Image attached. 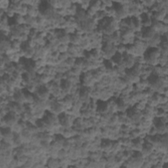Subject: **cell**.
<instances>
[{
    "label": "cell",
    "mask_w": 168,
    "mask_h": 168,
    "mask_svg": "<svg viewBox=\"0 0 168 168\" xmlns=\"http://www.w3.org/2000/svg\"><path fill=\"white\" fill-rule=\"evenodd\" d=\"M143 147H144L143 148V151L145 154H150V153H151L150 152L152 151V145H150V144H147L144 145Z\"/></svg>",
    "instance_id": "cell-3"
},
{
    "label": "cell",
    "mask_w": 168,
    "mask_h": 168,
    "mask_svg": "<svg viewBox=\"0 0 168 168\" xmlns=\"http://www.w3.org/2000/svg\"><path fill=\"white\" fill-rule=\"evenodd\" d=\"M145 59L146 61L149 62V63H154L157 61L158 58L159 57L158 51H156V49H151L147 52L145 54Z\"/></svg>",
    "instance_id": "cell-1"
},
{
    "label": "cell",
    "mask_w": 168,
    "mask_h": 168,
    "mask_svg": "<svg viewBox=\"0 0 168 168\" xmlns=\"http://www.w3.org/2000/svg\"><path fill=\"white\" fill-rule=\"evenodd\" d=\"M142 36L144 38L151 39L154 37V29L150 28H147L146 30H144L142 33Z\"/></svg>",
    "instance_id": "cell-2"
}]
</instances>
